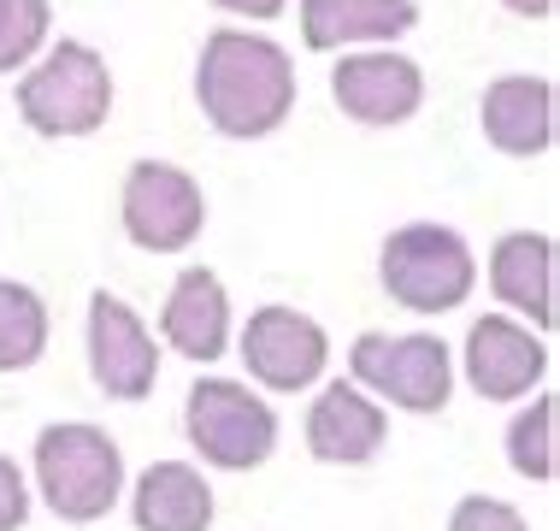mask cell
Masks as SVG:
<instances>
[{
	"instance_id": "cell-1",
	"label": "cell",
	"mask_w": 560,
	"mask_h": 531,
	"mask_svg": "<svg viewBox=\"0 0 560 531\" xmlns=\"http://www.w3.org/2000/svg\"><path fill=\"white\" fill-rule=\"evenodd\" d=\"M195 95H201V113L213 118V130L236 136V142H254V136H271L290 118L295 66L266 36L213 30L201 48V66H195Z\"/></svg>"
},
{
	"instance_id": "cell-2",
	"label": "cell",
	"mask_w": 560,
	"mask_h": 531,
	"mask_svg": "<svg viewBox=\"0 0 560 531\" xmlns=\"http://www.w3.org/2000/svg\"><path fill=\"white\" fill-rule=\"evenodd\" d=\"M36 478L59 520L89 526L113 513L118 490H125V454L95 425H48L36 437Z\"/></svg>"
},
{
	"instance_id": "cell-3",
	"label": "cell",
	"mask_w": 560,
	"mask_h": 531,
	"mask_svg": "<svg viewBox=\"0 0 560 531\" xmlns=\"http://www.w3.org/2000/svg\"><path fill=\"white\" fill-rule=\"evenodd\" d=\"M19 113L42 136H89L113 113V78L107 59L83 42H59L36 71L19 83Z\"/></svg>"
},
{
	"instance_id": "cell-4",
	"label": "cell",
	"mask_w": 560,
	"mask_h": 531,
	"mask_svg": "<svg viewBox=\"0 0 560 531\" xmlns=\"http://www.w3.org/2000/svg\"><path fill=\"white\" fill-rule=\"evenodd\" d=\"M384 290L413 313H448L472 296V249L448 231V224H401L396 236L384 242Z\"/></svg>"
},
{
	"instance_id": "cell-5",
	"label": "cell",
	"mask_w": 560,
	"mask_h": 531,
	"mask_svg": "<svg viewBox=\"0 0 560 531\" xmlns=\"http://www.w3.org/2000/svg\"><path fill=\"white\" fill-rule=\"evenodd\" d=\"M184 425L201 461L224 466V473H248L278 449V414L248 384H231V378H201L184 402Z\"/></svg>"
},
{
	"instance_id": "cell-6",
	"label": "cell",
	"mask_w": 560,
	"mask_h": 531,
	"mask_svg": "<svg viewBox=\"0 0 560 531\" xmlns=\"http://www.w3.org/2000/svg\"><path fill=\"white\" fill-rule=\"evenodd\" d=\"M348 367H354L360 384H372L377 396L407 407V414H443V402L454 390L443 337H384V331H366L348 348Z\"/></svg>"
},
{
	"instance_id": "cell-7",
	"label": "cell",
	"mask_w": 560,
	"mask_h": 531,
	"mask_svg": "<svg viewBox=\"0 0 560 531\" xmlns=\"http://www.w3.org/2000/svg\"><path fill=\"white\" fill-rule=\"evenodd\" d=\"M201 224H207V195L184 165H165V160L130 165V177H125V231H130V242H142V249H154V254H172V249H184V242L201 236Z\"/></svg>"
},
{
	"instance_id": "cell-8",
	"label": "cell",
	"mask_w": 560,
	"mask_h": 531,
	"mask_svg": "<svg viewBox=\"0 0 560 531\" xmlns=\"http://www.w3.org/2000/svg\"><path fill=\"white\" fill-rule=\"evenodd\" d=\"M89 367H95V384L118 402H142L160 378V348L148 325L107 290L89 301Z\"/></svg>"
},
{
	"instance_id": "cell-9",
	"label": "cell",
	"mask_w": 560,
	"mask_h": 531,
	"mask_svg": "<svg viewBox=\"0 0 560 531\" xmlns=\"http://www.w3.org/2000/svg\"><path fill=\"white\" fill-rule=\"evenodd\" d=\"M242 360H248V372L271 390H307L313 378L325 372L330 343L307 313L260 308L248 319V331H242Z\"/></svg>"
},
{
	"instance_id": "cell-10",
	"label": "cell",
	"mask_w": 560,
	"mask_h": 531,
	"mask_svg": "<svg viewBox=\"0 0 560 531\" xmlns=\"http://www.w3.org/2000/svg\"><path fill=\"white\" fill-rule=\"evenodd\" d=\"M330 95L354 125H401L425 101V71L407 54H348L330 71Z\"/></svg>"
},
{
	"instance_id": "cell-11",
	"label": "cell",
	"mask_w": 560,
	"mask_h": 531,
	"mask_svg": "<svg viewBox=\"0 0 560 531\" xmlns=\"http://www.w3.org/2000/svg\"><path fill=\"white\" fill-rule=\"evenodd\" d=\"M542 367H549L542 343L525 325H513V319H478V325L466 331V378H472V390L483 402L532 396Z\"/></svg>"
},
{
	"instance_id": "cell-12",
	"label": "cell",
	"mask_w": 560,
	"mask_h": 531,
	"mask_svg": "<svg viewBox=\"0 0 560 531\" xmlns=\"http://www.w3.org/2000/svg\"><path fill=\"white\" fill-rule=\"evenodd\" d=\"M483 136H490L502 154L532 160L555 142V83L542 78H495L483 89Z\"/></svg>"
},
{
	"instance_id": "cell-13",
	"label": "cell",
	"mask_w": 560,
	"mask_h": 531,
	"mask_svg": "<svg viewBox=\"0 0 560 531\" xmlns=\"http://www.w3.org/2000/svg\"><path fill=\"white\" fill-rule=\"evenodd\" d=\"M384 407L366 402L354 384H330L319 390V402H313L307 414V449L319 454L330 466H360L372 461L377 449H384Z\"/></svg>"
},
{
	"instance_id": "cell-14",
	"label": "cell",
	"mask_w": 560,
	"mask_h": 531,
	"mask_svg": "<svg viewBox=\"0 0 560 531\" xmlns=\"http://www.w3.org/2000/svg\"><path fill=\"white\" fill-rule=\"evenodd\" d=\"M160 331L172 337L177 355L189 360H219L231 348V301H224V284L207 266H189L184 278L172 284V301L160 313Z\"/></svg>"
},
{
	"instance_id": "cell-15",
	"label": "cell",
	"mask_w": 560,
	"mask_h": 531,
	"mask_svg": "<svg viewBox=\"0 0 560 531\" xmlns=\"http://www.w3.org/2000/svg\"><path fill=\"white\" fill-rule=\"evenodd\" d=\"M490 284L508 308H520L537 331L555 325V242L537 231H513L490 254Z\"/></svg>"
},
{
	"instance_id": "cell-16",
	"label": "cell",
	"mask_w": 560,
	"mask_h": 531,
	"mask_svg": "<svg viewBox=\"0 0 560 531\" xmlns=\"http://www.w3.org/2000/svg\"><path fill=\"white\" fill-rule=\"evenodd\" d=\"M419 24L413 0H301L307 48H348V42H396Z\"/></svg>"
},
{
	"instance_id": "cell-17",
	"label": "cell",
	"mask_w": 560,
	"mask_h": 531,
	"mask_svg": "<svg viewBox=\"0 0 560 531\" xmlns=\"http://www.w3.org/2000/svg\"><path fill=\"white\" fill-rule=\"evenodd\" d=\"M213 484L184 461H154L136 478V531H207Z\"/></svg>"
},
{
	"instance_id": "cell-18",
	"label": "cell",
	"mask_w": 560,
	"mask_h": 531,
	"mask_svg": "<svg viewBox=\"0 0 560 531\" xmlns=\"http://www.w3.org/2000/svg\"><path fill=\"white\" fill-rule=\"evenodd\" d=\"M48 348V308L36 290L0 278V372H24Z\"/></svg>"
},
{
	"instance_id": "cell-19",
	"label": "cell",
	"mask_w": 560,
	"mask_h": 531,
	"mask_svg": "<svg viewBox=\"0 0 560 531\" xmlns=\"http://www.w3.org/2000/svg\"><path fill=\"white\" fill-rule=\"evenodd\" d=\"M508 461L520 478H537V484L555 478V396H537L508 425Z\"/></svg>"
},
{
	"instance_id": "cell-20",
	"label": "cell",
	"mask_w": 560,
	"mask_h": 531,
	"mask_svg": "<svg viewBox=\"0 0 560 531\" xmlns=\"http://www.w3.org/2000/svg\"><path fill=\"white\" fill-rule=\"evenodd\" d=\"M48 36V0H0V71H19Z\"/></svg>"
},
{
	"instance_id": "cell-21",
	"label": "cell",
	"mask_w": 560,
	"mask_h": 531,
	"mask_svg": "<svg viewBox=\"0 0 560 531\" xmlns=\"http://www.w3.org/2000/svg\"><path fill=\"white\" fill-rule=\"evenodd\" d=\"M448 531H532V526L520 520V508L495 503V496H466V503L454 508Z\"/></svg>"
},
{
	"instance_id": "cell-22",
	"label": "cell",
	"mask_w": 560,
	"mask_h": 531,
	"mask_svg": "<svg viewBox=\"0 0 560 531\" xmlns=\"http://www.w3.org/2000/svg\"><path fill=\"white\" fill-rule=\"evenodd\" d=\"M30 513V490H24V473L0 454V531H19Z\"/></svg>"
},
{
	"instance_id": "cell-23",
	"label": "cell",
	"mask_w": 560,
	"mask_h": 531,
	"mask_svg": "<svg viewBox=\"0 0 560 531\" xmlns=\"http://www.w3.org/2000/svg\"><path fill=\"white\" fill-rule=\"evenodd\" d=\"M213 7H224V12H242V19H278V12H283V0H213Z\"/></svg>"
},
{
	"instance_id": "cell-24",
	"label": "cell",
	"mask_w": 560,
	"mask_h": 531,
	"mask_svg": "<svg viewBox=\"0 0 560 531\" xmlns=\"http://www.w3.org/2000/svg\"><path fill=\"white\" fill-rule=\"evenodd\" d=\"M502 7H513L520 19H549V12H555V0H502Z\"/></svg>"
}]
</instances>
